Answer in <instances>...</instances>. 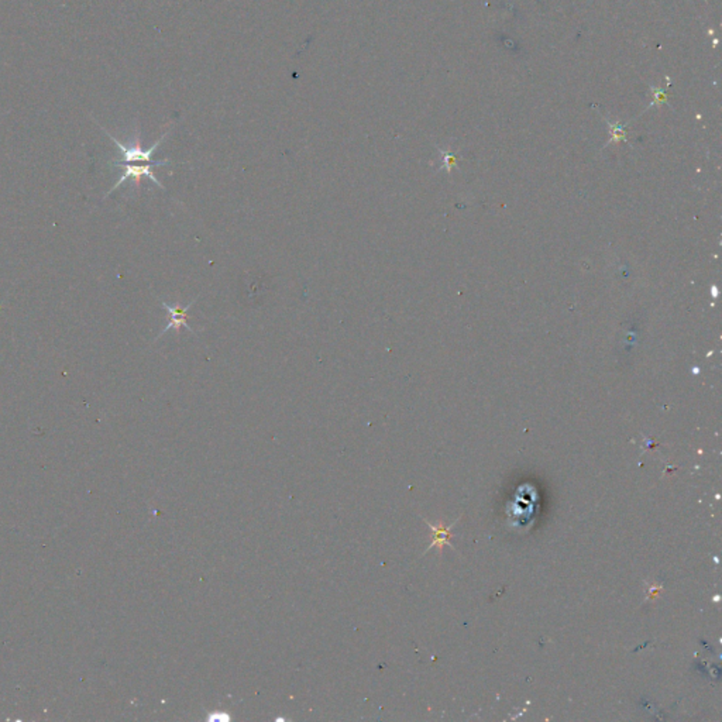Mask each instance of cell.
<instances>
[{"mask_svg":"<svg viewBox=\"0 0 722 722\" xmlns=\"http://www.w3.org/2000/svg\"><path fill=\"white\" fill-rule=\"evenodd\" d=\"M105 133L109 135V138L119 147L120 150V154H122V158L119 160H115L113 161V165H120V164H134V163H145V164H154V165H170V161L168 160H164V161H154L153 160V154L154 151L157 150V147L161 144V141L165 138V135L168 133H164L161 135L160 140L155 141L154 145H151L148 150H144L141 148V143H140V135L138 133L135 134V138H134V144L128 147L125 144H122L118 138H115L112 134L105 130Z\"/></svg>","mask_w":722,"mask_h":722,"instance_id":"cell-1","label":"cell"},{"mask_svg":"<svg viewBox=\"0 0 722 722\" xmlns=\"http://www.w3.org/2000/svg\"><path fill=\"white\" fill-rule=\"evenodd\" d=\"M423 521H425V522L429 525V527L433 530V540H432V543L429 545L428 550H429V549H432V547H439V550L442 552L443 546H446V545H448V546H452V543L449 542V537H450V535H452V527H453V525H455L458 521H456L455 524L448 526V527H445L443 525H432V524H429L426 520H423ZM428 550H426V552H428Z\"/></svg>","mask_w":722,"mask_h":722,"instance_id":"cell-4","label":"cell"},{"mask_svg":"<svg viewBox=\"0 0 722 722\" xmlns=\"http://www.w3.org/2000/svg\"><path fill=\"white\" fill-rule=\"evenodd\" d=\"M194 304H195V299H194L192 302H190L187 306H181L178 302H177L175 305H168L167 302L161 301L163 308H164V309L170 314V322H168L167 328L163 329V331L157 336V339H155V340H158L161 336H164V334H165L168 330H171V329H175V331H177V333H180V329H181V326H184V328L188 329L191 333H194V330H192V328H191V326L188 325V322H187V318H188V315H187V314H188L190 308H191Z\"/></svg>","mask_w":722,"mask_h":722,"instance_id":"cell-3","label":"cell"},{"mask_svg":"<svg viewBox=\"0 0 722 722\" xmlns=\"http://www.w3.org/2000/svg\"><path fill=\"white\" fill-rule=\"evenodd\" d=\"M116 167L123 168V174H122L120 180L116 182V185H115V187H113V188H112V190L106 194V197H108V195H110L113 191H116V190H118V188H119V187L125 182V181H128V180H130V178H132L133 181H134L135 188H140L141 178H144V177H145V178L151 180L154 184H157V187H160L161 190H164L163 184L158 181V178L155 177V174H154V172H153V170H151L153 167H157V165H154V164H143V165H137V164H120V165H116Z\"/></svg>","mask_w":722,"mask_h":722,"instance_id":"cell-2","label":"cell"}]
</instances>
